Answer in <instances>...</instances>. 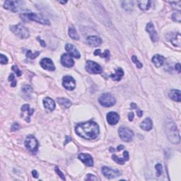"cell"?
Here are the masks:
<instances>
[{"label":"cell","instance_id":"obj_5","mask_svg":"<svg viewBox=\"0 0 181 181\" xmlns=\"http://www.w3.org/2000/svg\"><path fill=\"white\" fill-rule=\"evenodd\" d=\"M99 103L103 107H111L113 106L116 103V100L111 94H103L100 96L98 99Z\"/></svg>","mask_w":181,"mask_h":181},{"label":"cell","instance_id":"obj_24","mask_svg":"<svg viewBox=\"0 0 181 181\" xmlns=\"http://www.w3.org/2000/svg\"><path fill=\"white\" fill-rule=\"evenodd\" d=\"M169 96L173 100L176 102H180L181 95L180 90H171L169 93Z\"/></svg>","mask_w":181,"mask_h":181},{"label":"cell","instance_id":"obj_31","mask_svg":"<svg viewBox=\"0 0 181 181\" xmlns=\"http://www.w3.org/2000/svg\"><path fill=\"white\" fill-rule=\"evenodd\" d=\"M94 55H99L101 57L106 58V60H109V57H110L109 50H105V52H104L103 53H102L101 51H100V50H96V51L94 52Z\"/></svg>","mask_w":181,"mask_h":181},{"label":"cell","instance_id":"obj_42","mask_svg":"<svg viewBox=\"0 0 181 181\" xmlns=\"http://www.w3.org/2000/svg\"><path fill=\"white\" fill-rule=\"evenodd\" d=\"M86 180H97V178H96V177H95L94 176V175L92 174H88L87 175V178H86Z\"/></svg>","mask_w":181,"mask_h":181},{"label":"cell","instance_id":"obj_19","mask_svg":"<svg viewBox=\"0 0 181 181\" xmlns=\"http://www.w3.org/2000/svg\"><path fill=\"white\" fill-rule=\"evenodd\" d=\"M86 41H87L88 45L92 46V47H97V46H99L100 45H101L103 42L101 38L96 35L88 36L87 39H86Z\"/></svg>","mask_w":181,"mask_h":181},{"label":"cell","instance_id":"obj_49","mask_svg":"<svg viewBox=\"0 0 181 181\" xmlns=\"http://www.w3.org/2000/svg\"><path fill=\"white\" fill-rule=\"evenodd\" d=\"M124 149V146L123 145H120L118 146V151H120L121 149Z\"/></svg>","mask_w":181,"mask_h":181},{"label":"cell","instance_id":"obj_46","mask_svg":"<svg viewBox=\"0 0 181 181\" xmlns=\"http://www.w3.org/2000/svg\"><path fill=\"white\" fill-rule=\"evenodd\" d=\"M176 69L177 70V71L178 72V73H180V71H181V69H180V64H179V63H178V64H176Z\"/></svg>","mask_w":181,"mask_h":181},{"label":"cell","instance_id":"obj_6","mask_svg":"<svg viewBox=\"0 0 181 181\" xmlns=\"http://www.w3.org/2000/svg\"><path fill=\"white\" fill-rule=\"evenodd\" d=\"M25 146L30 152L35 154L38 149V142L33 136H28L25 141Z\"/></svg>","mask_w":181,"mask_h":181},{"label":"cell","instance_id":"obj_37","mask_svg":"<svg viewBox=\"0 0 181 181\" xmlns=\"http://www.w3.org/2000/svg\"><path fill=\"white\" fill-rule=\"evenodd\" d=\"M155 168H156V173H157V176H160L162 174V173H163L162 165L161 164H156V166H155Z\"/></svg>","mask_w":181,"mask_h":181},{"label":"cell","instance_id":"obj_13","mask_svg":"<svg viewBox=\"0 0 181 181\" xmlns=\"http://www.w3.org/2000/svg\"><path fill=\"white\" fill-rule=\"evenodd\" d=\"M146 31L148 32L149 34L151 39L153 42H157L158 41V36L157 34V32L156 31V30L154 29V26L152 23H147L146 27Z\"/></svg>","mask_w":181,"mask_h":181},{"label":"cell","instance_id":"obj_9","mask_svg":"<svg viewBox=\"0 0 181 181\" xmlns=\"http://www.w3.org/2000/svg\"><path fill=\"white\" fill-rule=\"evenodd\" d=\"M101 172L103 175L108 179L115 178L117 177L121 176L122 173L120 170L116 169H112V168H108V167L103 166L101 168Z\"/></svg>","mask_w":181,"mask_h":181},{"label":"cell","instance_id":"obj_41","mask_svg":"<svg viewBox=\"0 0 181 181\" xmlns=\"http://www.w3.org/2000/svg\"><path fill=\"white\" fill-rule=\"evenodd\" d=\"M20 128V125L19 123H17V122H15V123H14L12 124L11 126V131H17V130H19Z\"/></svg>","mask_w":181,"mask_h":181},{"label":"cell","instance_id":"obj_26","mask_svg":"<svg viewBox=\"0 0 181 181\" xmlns=\"http://www.w3.org/2000/svg\"><path fill=\"white\" fill-rule=\"evenodd\" d=\"M123 76H124L123 70H122L121 68H118V69H116L115 72L110 75V77H111L113 80H115V81H120Z\"/></svg>","mask_w":181,"mask_h":181},{"label":"cell","instance_id":"obj_43","mask_svg":"<svg viewBox=\"0 0 181 181\" xmlns=\"http://www.w3.org/2000/svg\"><path fill=\"white\" fill-rule=\"evenodd\" d=\"M123 157L124 159H125L126 161L129 160V154L127 151H124V152H123Z\"/></svg>","mask_w":181,"mask_h":181},{"label":"cell","instance_id":"obj_11","mask_svg":"<svg viewBox=\"0 0 181 181\" xmlns=\"http://www.w3.org/2000/svg\"><path fill=\"white\" fill-rule=\"evenodd\" d=\"M21 4H22V2L20 1H6L4 5V7L9 11L17 12L21 6Z\"/></svg>","mask_w":181,"mask_h":181},{"label":"cell","instance_id":"obj_20","mask_svg":"<svg viewBox=\"0 0 181 181\" xmlns=\"http://www.w3.org/2000/svg\"><path fill=\"white\" fill-rule=\"evenodd\" d=\"M43 105L46 109L50 110V111H53L55 108V103L54 102L53 99L48 97L44 98Z\"/></svg>","mask_w":181,"mask_h":181},{"label":"cell","instance_id":"obj_1","mask_svg":"<svg viewBox=\"0 0 181 181\" xmlns=\"http://www.w3.org/2000/svg\"><path fill=\"white\" fill-rule=\"evenodd\" d=\"M76 133L86 140H94L99 134V127L95 122L88 121L76 126Z\"/></svg>","mask_w":181,"mask_h":181},{"label":"cell","instance_id":"obj_15","mask_svg":"<svg viewBox=\"0 0 181 181\" xmlns=\"http://www.w3.org/2000/svg\"><path fill=\"white\" fill-rule=\"evenodd\" d=\"M41 66L44 69L48 70V71H54L55 69L54 63L49 58H43L41 61Z\"/></svg>","mask_w":181,"mask_h":181},{"label":"cell","instance_id":"obj_10","mask_svg":"<svg viewBox=\"0 0 181 181\" xmlns=\"http://www.w3.org/2000/svg\"><path fill=\"white\" fill-rule=\"evenodd\" d=\"M62 85L66 89L72 91L76 87V81L72 76H65L62 80Z\"/></svg>","mask_w":181,"mask_h":181},{"label":"cell","instance_id":"obj_50","mask_svg":"<svg viewBox=\"0 0 181 181\" xmlns=\"http://www.w3.org/2000/svg\"><path fill=\"white\" fill-rule=\"evenodd\" d=\"M131 107H132V109H135V108H137V105L135 103H132Z\"/></svg>","mask_w":181,"mask_h":181},{"label":"cell","instance_id":"obj_14","mask_svg":"<svg viewBox=\"0 0 181 181\" xmlns=\"http://www.w3.org/2000/svg\"><path fill=\"white\" fill-rule=\"evenodd\" d=\"M61 63L63 66L66 67H72L74 64L73 58L69 54H63L61 57Z\"/></svg>","mask_w":181,"mask_h":181},{"label":"cell","instance_id":"obj_29","mask_svg":"<svg viewBox=\"0 0 181 181\" xmlns=\"http://www.w3.org/2000/svg\"><path fill=\"white\" fill-rule=\"evenodd\" d=\"M170 41H171V43L173 44L175 46H178L180 47V34L178 33L174 34L171 38H170Z\"/></svg>","mask_w":181,"mask_h":181},{"label":"cell","instance_id":"obj_27","mask_svg":"<svg viewBox=\"0 0 181 181\" xmlns=\"http://www.w3.org/2000/svg\"><path fill=\"white\" fill-rule=\"evenodd\" d=\"M151 3H152V2L149 1V0L137 2L139 7H140V9L141 10H142V11H147V10L150 8Z\"/></svg>","mask_w":181,"mask_h":181},{"label":"cell","instance_id":"obj_30","mask_svg":"<svg viewBox=\"0 0 181 181\" xmlns=\"http://www.w3.org/2000/svg\"><path fill=\"white\" fill-rule=\"evenodd\" d=\"M68 33H69V37L72 38V39L76 40V41H79V35H78L77 32H76V29L73 27H70L69 29V31H68Z\"/></svg>","mask_w":181,"mask_h":181},{"label":"cell","instance_id":"obj_12","mask_svg":"<svg viewBox=\"0 0 181 181\" xmlns=\"http://www.w3.org/2000/svg\"><path fill=\"white\" fill-rule=\"evenodd\" d=\"M34 109H31L30 108V106L28 105V104H25L22 106L21 108V117H23L25 118V120L28 122H30V117L33 115L34 112Z\"/></svg>","mask_w":181,"mask_h":181},{"label":"cell","instance_id":"obj_39","mask_svg":"<svg viewBox=\"0 0 181 181\" xmlns=\"http://www.w3.org/2000/svg\"><path fill=\"white\" fill-rule=\"evenodd\" d=\"M11 69H12V70H13L14 72H15L16 74H17V75L18 76H20L21 75V72L20 71L19 69V68H18L17 66H15V65L13 66V67H11Z\"/></svg>","mask_w":181,"mask_h":181},{"label":"cell","instance_id":"obj_17","mask_svg":"<svg viewBox=\"0 0 181 181\" xmlns=\"http://www.w3.org/2000/svg\"><path fill=\"white\" fill-rule=\"evenodd\" d=\"M107 121L110 125H115L119 122L120 116L117 112H110L107 115Z\"/></svg>","mask_w":181,"mask_h":181},{"label":"cell","instance_id":"obj_40","mask_svg":"<svg viewBox=\"0 0 181 181\" xmlns=\"http://www.w3.org/2000/svg\"><path fill=\"white\" fill-rule=\"evenodd\" d=\"M55 171H56V173H57V174L58 175V176L60 177V178H61L62 179H63L64 180H65V178H64V174L62 173L61 171H60V170L59 169V168H58V167H56V168H55Z\"/></svg>","mask_w":181,"mask_h":181},{"label":"cell","instance_id":"obj_18","mask_svg":"<svg viewBox=\"0 0 181 181\" xmlns=\"http://www.w3.org/2000/svg\"><path fill=\"white\" fill-rule=\"evenodd\" d=\"M78 158L84 163L86 166H94V160L91 156L87 154H80Z\"/></svg>","mask_w":181,"mask_h":181},{"label":"cell","instance_id":"obj_4","mask_svg":"<svg viewBox=\"0 0 181 181\" xmlns=\"http://www.w3.org/2000/svg\"><path fill=\"white\" fill-rule=\"evenodd\" d=\"M10 30H11L16 35H17L18 37L21 38V39H27L30 36L29 31H28L26 28L23 26V25H21V23L17 24V25L11 26L10 27Z\"/></svg>","mask_w":181,"mask_h":181},{"label":"cell","instance_id":"obj_38","mask_svg":"<svg viewBox=\"0 0 181 181\" xmlns=\"http://www.w3.org/2000/svg\"><path fill=\"white\" fill-rule=\"evenodd\" d=\"M0 62H1V64H7L8 58L6 57L5 55L1 54V55H0Z\"/></svg>","mask_w":181,"mask_h":181},{"label":"cell","instance_id":"obj_25","mask_svg":"<svg viewBox=\"0 0 181 181\" xmlns=\"http://www.w3.org/2000/svg\"><path fill=\"white\" fill-rule=\"evenodd\" d=\"M57 101L64 108H69L72 106L71 100L65 98H57Z\"/></svg>","mask_w":181,"mask_h":181},{"label":"cell","instance_id":"obj_21","mask_svg":"<svg viewBox=\"0 0 181 181\" xmlns=\"http://www.w3.org/2000/svg\"><path fill=\"white\" fill-rule=\"evenodd\" d=\"M140 127L144 131H149L153 127V122L151 118H146L140 124Z\"/></svg>","mask_w":181,"mask_h":181},{"label":"cell","instance_id":"obj_8","mask_svg":"<svg viewBox=\"0 0 181 181\" xmlns=\"http://www.w3.org/2000/svg\"><path fill=\"white\" fill-rule=\"evenodd\" d=\"M118 134H119L120 137L126 142H129L130 141H132L134 137L133 132L129 128L124 127H122L119 129Z\"/></svg>","mask_w":181,"mask_h":181},{"label":"cell","instance_id":"obj_44","mask_svg":"<svg viewBox=\"0 0 181 181\" xmlns=\"http://www.w3.org/2000/svg\"><path fill=\"white\" fill-rule=\"evenodd\" d=\"M134 117V115L133 112H130V113H129L128 118H129V120H130V122H132V120H133Z\"/></svg>","mask_w":181,"mask_h":181},{"label":"cell","instance_id":"obj_32","mask_svg":"<svg viewBox=\"0 0 181 181\" xmlns=\"http://www.w3.org/2000/svg\"><path fill=\"white\" fill-rule=\"evenodd\" d=\"M39 51H36L35 53H32L31 50H27L26 52V57L28 58H31V59H35L40 55Z\"/></svg>","mask_w":181,"mask_h":181},{"label":"cell","instance_id":"obj_2","mask_svg":"<svg viewBox=\"0 0 181 181\" xmlns=\"http://www.w3.org/2000/svg\"><path fill=\"white\" fill-rule=\"evenodd\" d=\"M166 134L168 140L172 142L173 144H179L180 143V134L177 128L176 124L173 122H168L166 124Z\"/></svg>","mask_w":181,"mask_h":181},{"label":"cell","instance_id":"obj_7","mask_svg":"<svg viewBox=\"0 0 181 181\" xmlns=\"http://www.w3.org/2000/svg\"><path fill=\"white\" fill-rule=\"evenodd\" d=\"M86 70L87 71L88 73L92 74H100L102 73L103 69L98 63L94 62L91 61V60H88L86 62Z\"/></svg>","mask_w":181,"mask_h":181},{"label":"cell","instance_id":"obj_33","mask_svg":"<svg viewBox=\"0 0 181 181\" xmlns=\"http://www.w3.org/2000/svg\"><path fill=\"white\" fill-rule=\"evenodd\" d=\"M112 159H113L115 161L116 163H118V164H120V165H123V164H124V163H125V159H124V157H123V158H119V157H118L117 156H116V155H115V154H113L112 156Z\"/></svg>","mask_w":181,"mask_h":181},{"label":"cell","instance_id":"obj_47","mask_svg":"<svg viewBox=\"0 0 181 181\" xmlns=\"http://www.w3.org/2000/svg\"><path fill=\"white\" fill-rule=\"evenodd\" d=\"M32 174H33V176L34 177V178H37L38 177V173L35 170H33V171H32Z\"/></svg>","mask_w":181,"mask_h":181},{"label":"cell","instance_id":"obj_34","mask_svg":"<svg viewBox=\"0 0 181 181\" xmlns=\"http://www.w3.org/2000/svg\"><path fill=\"white\" fill-rule=\"evenodd\" d=\"M172 19L174 21H176V22H178V23H180V19H181L180 12V11H177V12H175V13L173 14Z\"/></svg>","mask_w":181,"mask_h":181},{"label":"cell","instance_id":"obj_23","mask_svg":"<svg viewBox=\"0 0 181 181\" xmlns=\"http://www.w3.org/2000/svg\"><path fill=\"white\" fill-rule=\"evenodd\" d=\"M152 62L156 67H159L164 64L165 62V58L164 56L160 55H156L152 57Z\"/></svg>","mask_w":181,"mask_h":181},{"label":"cell","instance_id":"obj_45","mask_svg":"<svg viewBox=\"0 0 181 181\" xmlns=\"http://www.w3.org/2000/svg\"><path fill=\"white\" fill-rule=\"evenodd\" d=\"M37 39H38V41H39V43L41 44V45L43 46V47H45V46H46V44H45V42H44V41H43V40H41V38H40L39 37H38V38H37Z\"/></svg>","mask_w":181,"mask_h":181},{"label":"cell","instance_id":"obj_35","mask_svg":"<svg viewBox=\"0 0 181 181\" xmlns=\"http://www.w3.org/2000/svg\"><path fill=\"white\" fill-rule=\"evenodd\" d=\"M9 81L10 82V84H11V86L12 87H15L16 86H17V80L15 79L14 75V74H11L9 76Z\"/></svg>","mask_w":181,"mask_h":181},{"label":"cell","instance_id":"obj_28","mask_svg":"<svg viewBox=\"0 0 181 181\" xmlns=\"http://www.w3.org/2000/svg\"><path fill=\"white\" fill-rule=\"evenodd\" d=\"M122 8L127 11H132L134 7V2L132 1H123L122 2Z\"/></svg>","mask_w":181,"mask_h":181},{"label":"cell","instance_id":"obj_36","mask_svg":"<svg viewBox=\"0 0 181 181\" xmlns=\"http://www.w3.org/2000/svg\"><path fill=\"white\" fill-rule=\"evenodd\" d=\"M132 62H133L134 63L136 64L137 67L139 68V69H140V68H142V67H143V64H142V62H140V61H139L137 57L136 56H134V55L132 56Z\"/></svg>","mask_w":181,"mask_h":181},{"label":"cell","instance_id":"obj_51","mask_svg":"<svg viewBox=\"0 0 181 181\" xmlns=\"http://www.w3.org/2000/svg\"><path fill=\"white\" fill-rule=\"evenodd\" d=\"M66 2H67V1H65V2H60V3H61V4H65Z\"/></svg>","mask_w":181,"mask_h":181},{"label":"cell","instance_id":"obj_22","mask_svg":"<svg viewBox=\"0 0 181 181\" xmlns=\"http://www.w3.org/2000/svg\"><path fill=\"white\" fill-rule=\"evenodd\" d=\"M21 92L23 94V96L26 99H30L31 97V94L33 92V88L31 86L25 85L21 88Z\"/></svg>","mask_w":181,"mask_h":181},{"label":"cell","instance_id":"obj_16","mask_svg":"<svg viewBox=\"0 0 181 181\" xmlns=\"http://www.w3.org/2000/svg\"><path fill=\"white\" fill-rule=\"evenodd\" d=\"M65 50H67L69 53V55H71L72 57H74L78 59V58H80L81 57V55H80L79 50L76 49V48L75 46H74L72 44H66L65 45Z\"/></svg>","mask_w":181,"mask_h":181},{"label":"cell","instance_id":"obj_48","mask_svg":"<svg viewBox=\"0 0 181 181\" xmlns=\"http://www.w3.org/2000/svg\"><path fill=\"white\" fill-rule=\"evenodd\" d=\"M142 112H142V110H138V111H137V115H138L140 118V117H142V115H143V114H142Z\"/></svg>","mask_w":181,"mask_h":181},{"label":"cell","instance_id":"obj_3","mask_svg":"<svg viewBox=\"0 0 181 181\" xmlns=\"http://www.w3.org/2000/svg\"><path fill=\"white\" fill-rule=\"evenodd\" d=\"M21 19L24 21H33L37 23H41L43 25H48L49 26L50 23L49 20L46 19L45 17H43L42 14L36 13H23L21 14Z\"/></svg>","mask_w":181,"mask_h":181}]
</instances>
